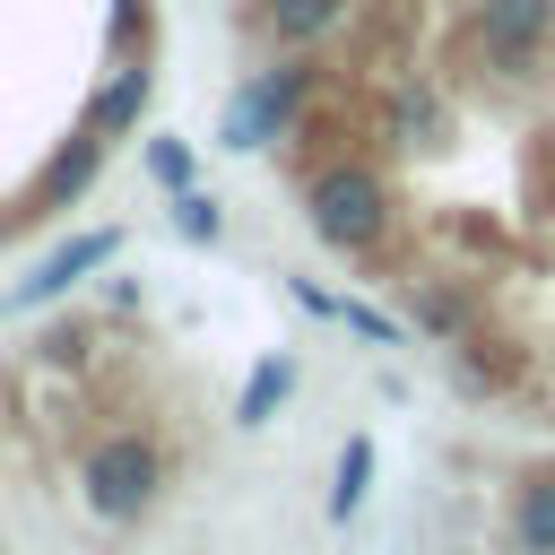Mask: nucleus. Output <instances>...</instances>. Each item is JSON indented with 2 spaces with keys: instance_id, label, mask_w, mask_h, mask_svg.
Listing matches in <instances>:
<instances>
[{
  "instance_id": "obj_1",
  "label": "nucleus",
  "mask_w": 555,
  "mask_h": 555,
  "mask_svg": "<svg viewBox=\"0 0 555 555\" xmlns=\"http://www.w3.org/2000/svg\"><path fill=\"white\" fill-rule=\"evenodd\" d=\"M390 225V191L373 165H321L312 173V234L330 251H373Z\"/></svg>"
},
{
  "instance_id": "obj_2",
  "label": "nucleus",
  "mask_w": 555,
  "mask_h": 555,
  "mask_svg": "<svg viewBox=\"0 0 555 555\" xmlns=\"http://www.w3.org/2000/svg\"><path fill=\"white\" fill-rule=\"evenodd\" d=\"M78 486H87V512H104V520L147 512V503H156V442H139V434L95 442L87 468H78Z\"/></svg>"
},
{
  "instance_id": "obj_3",
  "label": "nucleus",
  "mask_w": 555,
  "mask_h": 555,
  "mask_svg": "<svg viewBox=\"0 0 555 555\" xmlns=\"http://www.w3.org/2000/svg\"><path fill=\"white\" fill-rule=\"evenodd\" d=\"M139 113H147V69H113V78L95 87V104H87V130L113 139V130H130Z\"/></svg>"
},
{
  "instance_id": "obj_4",
  "label": "nucleus",
  "mask_w": 555,
  "mask_h": 555,
  "mask_svg": "<svg viewBox=\"0 0 555 555\" xmlns=\"http://www.w3.org/2000/svg\"><path fill=\"white\" fill-rule=\"evenodd\" d=\"M113 243H121V234H78L69 251H52V260H43V278H26V286H17V304H43V295H61V286H69L78 269L113 260Z\"/></svg>"
},
{
  "instance_id": "obj_5",
  "label": "nucleus",
  "mask_w": 555,
  "mask_h": 555,
  "mask_svg": "<svg viewBox=\"0 0 555 555\" xmlns=\"http://www.w3.org/2000/svg\"><path fill=\"white\" fill-rule=\"evenodd\" d=\"M512 538H520V555H555V477H529V486H520Z\"/></svg>"
},
{
  "instance_id": "obj_6",
  "label": "nucleus",
  "mask_w": 555,
  "mask_h": 555,
  "mask_svg": "<svg viewBox=\"0 0 555 555\" xmlns=\"http://www.w3.org/2000/svg\"><path fill=\"white\" fill-rule=\"evenodd\" d=\"M364 477H373V434H347L338 477H330V520H347V512L364 503Z\"/></svg>"
},
{
  "instance_id": "obj_7",
  "label": "nucleus",
  "mask_w": 555,
  "mask_h": 555,
  "mask_svg": "<svg viewBox=\"0 0 555 555\" xmlns=\"http://www.w3.org/2000/svg\"><path fill=\"white\" fill-rule=\"evenodd\" d=\"M173 225H182L191 243H217V234H225V217H217L208 191H182V199H173Z\"/></svg>"
},
{
  "instance_id": "obj_8",
  "label": "nucleus",
  "mask_w": 555,
  "mask_h": 555,
  "mask_svg": "<svg viewBox=\"0 0 555 555\" xmlns=\"http://www.w3.org/2000/svg\"><path fill=\"white\" fill-rule=\"evenodd\" d=\"M278 399H286V356H269V364L251 373V390H243V425H260Z\"/></svg>"
}]
</instances>
